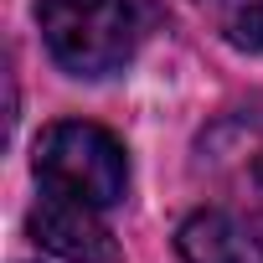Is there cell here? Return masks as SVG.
<instances>
[{"label":"cell","instance_id":"cell-1","mask_svg":"<svg viewBox=\"0 0 263 263\" xmlns=\"http://www.w3.org/2000/svg\"><path fill=\"white\" fill-rule=\"evenodd\" d=\"M36 26L57 67H67L72 78L119 72L140 42L129 0H36Z\"/></svg>","mask_w":263,"mask_h":263},{"label":"cell","instance_id":"cell-2","mask_svg":"<svg viewBox=\"0 0 263 263\" xmlns=\"http://www.w3.org/2000/svg\"><path fill=\"white\" fill-rule=\"evenodd\" d=\"M36 181L42 191H62V196H78L88 206H114L124 201V186H129V160H124V145L108 135L103 124H88V119H62V124H47L42 140H36Z\"/></svg>","mask_w":263,"mask_h":263},{"label":"cell","instance_id":"cell-3","mask_svg":"<svg viewBox=\"0 0 263 263\" xmlns=\"http://www.w3.org/2000/svg\"><path fill=\"white\" fill-rule=\"evenodd\" d=\"M201 181L253 227H263V103L222 114L196 140Z\"/></svg>","mask_w":263,"mask_h":263},{"label":"cell","instance_id":"cell-4","mask_svg":"<svg viewBox=\"0 0 263 263\" xmlns=\"http://www.w3.org/2000/svg\"><path fill=\"white\" fill-rule=\"evenodd\" d=\"M31 237L67 258V263H119V242L114 232L103 227L98 206L78 201V196H62V191H47L31 212Z\"/></svg>","mask_w":263,"mask_h":263},{"label":"cell","instance_id":"cell-5","mask_svg":"<svg viewBox=\"0 0 263 263\" xmlns=\"http://www.w3.org/2000/svg\"><path fill=\"white\" fill-rule=\"evenodd\" d=\"M176 248L186 263H263V232L222 206H206L181 222Z\"/></svg>","mask_w":263,"mask_h":263},{"label":"cell","instance_id":"cell-6","mask_svg":"<svg viewBox=\"0 0 263 263\" xmlns=\"http://www.w3.org/2000/svg\"><path fill=\"white\" fill-rule=\"evenodd\" d=\"M196 6L217 26L222 42H232L237 52L263 57V0H196Z\"/></svg>","mask_w":263,"mask_h":263}]
</instances>
